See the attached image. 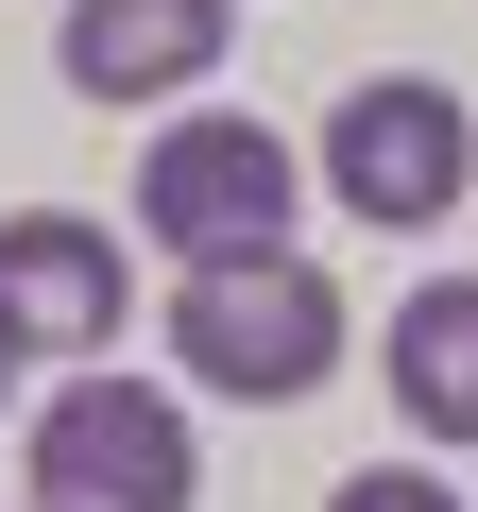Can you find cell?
Returning a JSON list of instances; mask_svg holds the SVG:
<instances>
[{"label":"cell","instance_id":"6da1fadb","mask_svg":"<svg viewBox=\"0 0 478 512\" xmlns=\"http://www.w3.org/2000/svg\"><path fill=\"white\" fill-rule=\"evenodd\" d=\"M171 359L239 410H291L342 376V274L325 256H222V274H171Z\"/></svg>","mask_w":478,"mask_h":512},{"label":"cell","instance_id":"7a4b0ae2","mask_svg":"<svg viewBox=\"0 0 478 512\" xmlns=\"http://www.w3.org/2000/svg\"><path fill=\"white\" fill-rule=\"evenodd\" d=\"M291 137L274 120H239V103H188V120H154V154H137V239L171 256V274H222V256H291Z\"/></svg>","mask_w":478,"mask_h":512},{"label":"cell","instance_id":"3957f363","mask_svg":"<svg viewBox=\"0 0 478 512\" xmlns=\"http://www.w3.org/2000/svg\"><path fill=\"white\" fill-rule=\"evenodd\" d=\"M35 512H205V444L154 376H69L35 410Z\"/></svg>","mask_w":478,"mask_h":512},{"label":"cell","instance_id":"277c9868","mask_svg":"<svg viewBox=\"0 0 478 512\" xmlns=\"http://www.w3.org/2000/svg\"><path fill=\"white\" fill-rule=\"evenodd\" d=\"M461 171H478V120H461V86H427V69H376V86H342V120H325V188H342V222H444L461 205Z\"/></svg>","mask_w":478,"mask_h":512},{"label":"cell","instance_id":"5b68a950","mask_svg":"<svg viewBox=\"0 0 478 512\" xmlns=\"http://www.w3.org/2000/svg\"><path fill=\"white\" fill-rule=\"evenodd\" d=\"M0 342L18 359H103L120 342V239L69 222V205H18L0 222Z\"/></svg>","mask_w":478,"mask_h":512},{"label":"cell","instance_id":"8992f818","mask_svg":"<svg viewBox=\"0 0 478 512\" xmlns=\"http://www.w3.org/2000/svg\"><path fill=\"white\" fill-rule=\"evenodd\" d=\"M69 103H171V86H222V0H69V35H52Z\"/></svg>","mask_w":478,"mask_h":512},{"label":"cell","instance_id":"52a82bcc","mask_svg":"<svg viewBox=\"0 0 478 512\" xmlns=\"http://www.w3.org/2000/svg\"><path fill=\"white\" fill-rule=\"evenodd\" d=\"M393 410L427 444H478V274H427L393 308Z\"/></svg>","mask_w":478,"mask_h":512},{"label":"cell","instance_id":"ba28073f","mask_svg":"<svg viewBox=\"0 0 478 512\" xmlns=\"http://www.w3.org/2000/svg\"><path fill=\"white\" fill-rule=\"evenodd\" d=\"M325 512H461V495H444V478H427V461H359V478H342V495H325Z\"/></svg>","mask_w":478,"mask_h":512},{"label":"cell","instance_id":"9c48e42d","mask_svg":"<svg viewBox=\"0 0 478 512\" xmlns=\"http://www.w3.org/2000/svg\"><path fill=\"white\" fill-rule=\"evenodd\" d=\"M0 393H18V342H0Z\"/></svg>","mask_w":478,"mask_h":512}]
</instances>
